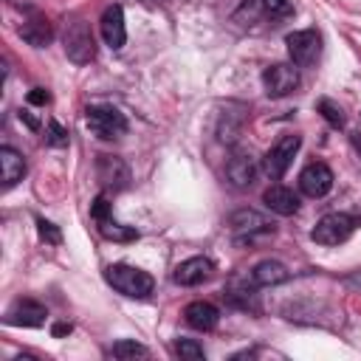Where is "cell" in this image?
Masks as SVG:
<instances>
[{"label": "cell", "instance_id": "d6986e66", "mask_svg": "<svg viewBox=\"0 0 361 361\" xmlns=\"http://www.w3.org/2000/svg\"><path fill=\"white\" fill-rule=\"evenodd\" d=\"M183 319H186V324H189L192 330L209 333V330L217 327V322H220V310H217L212 302H192V305H186Z\"/></svg>", "mask_w": 361, "mask_h": 361}, {"label": "cell", "instance_id": "7c38bea8", "mask_svg": "<svg viewBox=\"0 0 361 361\" xmlns=\"http://www.w3.org/2000/svg\"><path fill=\"white\" fill-rule=\"evenodd\" d=\"M228 228H231L237 237H248V240H251L254 234L271 231L274 223H271L265 214L254 212V209H237L234 214H228Z\"/></svg>", "mask_w": 361, "mask_h": 361}, {"label": "cell", "instance_id": "30bf717a", "mask_svg": "<svg viewBox=\"0 0 361 361\" xmlns=\"http://www.w3.org/2000/svg\"><path fill=\"white\" fill-rule=\"evenodd\" d=\"M245 116H248V107L245 104H226L217 116V141L223 144H234L240 135H243V127H245Z\"/></svg>", "mask_w": 361, "mask_h": 361}, {"label": "cell", "instance_id": "ac0fdd59", "mask_svg": "<svg viewBox=\"0 0 361 361\" xmlns=\"http://www.w3.org/2000/svg\"><path fill=\"white\" fill-rule=\"evenodd\" d=\"M102 37L110 48H121L127 39V25H124V11L121 6H107L102 14Z\"/></svg>", "mask_w": 361, "mask_h": 361}, {"label": "cell", "instance_id": "e0dca14e", "mask_svg": "<svg viewBox=\"0 0 361 361\" xmlns=\"http://www.w3.org/2000/svg\"><path fill=\"white\" fill-rule=\"evenodd\" d=\"M262 203H265L274 214H282V217H288V214H296V212H299V195H296L293 189L282 186V183L268 186V189L262 192Z\"/></svg>", "mask_w": 361, "mask_h": 361}, {"label": "cell", "instance_id": "4fadbf2b", "mask_svg": "<svg viewBox=\"0 0 361 361\" xmlns=\"http://www.w3.org/2000/svg\"><path fill=\"white\" fill-rule=\"evenodd\" d=\"M212 271H214V262H212L209 257H189V259H183L180 265H175L172 279H175L178 285H183V288H192V285L206 282V279L212 276Z\"/></svg>", "mask_w": 361, "mask_h": 361}, {"label": "cell", "instance_id": "6da1fadb", "mask_svg": "<svg viewBox=\"0 0 361 361\" xmlns=\"http://www.w3.org/2000/svg\"><path fill=\"white\" fill-rule=\"evenodd\" d=\"M104 279L124 296L130 299H144L152 293V276L141 268H133V265H124V262H116V265H107L104 271Z\"/></svg>", "mask_w": 361, "mask_h": 361}, {"label": "cell", "instance_id": "44dd1931", "mask_svg": "<svg viewBox=\"0 0 361 361\" xmlns=\"http://www.w3.org/2000/svg\"><path fill=\"white\" fill-rule=\"evenodd\" d=\"M25 175V158L14 149V147H0V178L3 186L11 189L14 183H20Z\"/></svg>", "mask_w": 361, "mask_h": 361}, {"label": "cell", "instance_id": "ba28073f", "mask_svg": "<svg viewBox=\"0 0 361 361\" xmlns=\"http://www.w3.org/2000/svg\"><path fill=\"white\" fill-rule=\"evenodd\" d=\"M257 172H259V164L248 149H234L226 161V180L234 189H248L257 180Z\"/></svg>", "mask_w": 361, "mask_h": 361}, {"label": "cell", "instance_id": "277c9868", "mask_svg": "<svg viewBox=\"0 0 361 361\" xmlns=\"http://www.w3.org/2000/svg\"><path fill=\"white\" fill-rule=\"evenodd\" d=\"M62 45H65V56L76 65H87L96 56V39H93L90 25L85 20L68 23V28L62 34Z\"/></svg>", "mask_w": 361, "mask_h": 361}, {"label": "cell", "instance_id": "cb8c5ba5", "mask_svg": "<svg viewBox=\"0 0 361 361\" xmlns=\"http://www.w3.org/2000/svg\"><path fill=\"white\" fill-rule=\"evenodd\" d=\"M110 355L113 358H144L147 355V347L138 344V341H133V338H121V341H116L110 347Z\"/></svg>", "mask_w": 361, "mask_h": 361}, {"label": "cell", "instance_id": "9a60e30c", "mask_svg": "<svg viewBox=\"0 0 361 361\" xmlns=\"http://www.w3.org/2000/svg\"><path fill=\"white\" fill-rule=\"evenodd\" d=\"M45 319H48L45 305H39L34 299H20L6 313V322L17 324V327H39V324H45Z\"/></svg>", "mask_w": 361, "mask_h": 361}, {"label": "cell", "instance_id": "ffe728a7", "mask_svg": "<svg viewBox=\"0 0 361 361\" xmlns=\"http://www.w3.org/2000/svg\"><path fill=\"white\" fill-rule=\"evenodd\" d=\"M251 279L254 285L259 288H274V285H282L290 279V271L279 262V259H259L254 268H251Z\"/></svg>", "mask_w": 361, "mask_h": 361}, {"label": "cell", "instance_id": "52a82bcc", "mask_svg": "<svg viewBox=\"0 0 361 361\" xmlns=\"http://www.w3.org/2000/svg\"><path fill=\"white\" fill-rule=\"evenodd\" d=\"M262 87L271 99L290 96L299 87V68L293 62H276L262 71Z\"/></svg>", "mask_w": 361, "mask_h": 361}, {"label": "cell", "instance_id": "83f0119b", "mask_svg": "<svg viewBox=\"0 0 361 361\" xmlns=\"http://www.w3.org/2000/svg\"><path fill=\"white\" fill-rule=\"evenodd\" d=\"M37 231H39V237H42L45 243H59V240H62V234H59V228H56L54 223H48V220H42V217H37Z\"/></svg>", "mask_w": 361, "mask_h": 361}, {"label": "cell", "instance_id": "d4e9b609", "mask_svg": "<svg viewBox=\"0 0 361 361\" xmlns=\"http://www.w3.org/2000/svg\"><path fill=\"white\" fill-rule=\"evenodd\" d=\"M259 11H265L271 20H279V17L293 14V3L290 0H259Z\"/></svg>", "mask_w": 361, "mask_h": 361}, {"label": "cell", "instance_id": "8992f818", "mask_svg": "<svg viewBox=\"0 0 361 361\" xmlns=\"http://www.w3.org/2000/svg\"><path fill=\"white\" fill-rule=\"evenodd\" d=\"M285 45H288V54H290V62L296 68H310L316 65L319 54H322V37L319 31L313 28H302V31H293L285 37Z\"/></svg>", "mask_w": 361, "mask_h": 361}, {"label": "cell", "instance_id": "5b68a950", "mask_svg": "<svg viewBox=\"0 0 361 361\" xmlns=\"http://www.w3.org/2000/svg\"><path fill=\"white\" fill-rule=\"evenodd\" d=\"M299 147H302V138H299V135H293V133L282 135V138L265 152V158H262V172H265L271 180H279V178L288 172V166L293 164V155L299 152Z\"/></svg>", "mask_w": 361, "mask_h": 361}, {"label": "cell", "instance_id": "d6a6232c", "mask_svg": "<svg viewBox=\"0 0 361 361\" xmlns=\"http://www.w3.org/2000/svg\"><path fill=\"white\" fill-rule=\"evenodd\" d=\"M65 333H71V324H65V322L54 324V336H65Z\"/></svg>", "mask_w": 361, "mask_h": 361}, {"label": "cell", "instance_id": "3957f363", "mask_svg": "<svg viewBox=\"0 0 361 361\" xmlns=\"http://www.w3.org/2000/svg\"><path fill=\"white\" fill-rule=\"evenodd\" d=\"M85 118H87V130L102 141H116V138H121L127 133V118L116 107H107V104L87 107Z\"/></svg>", "mask_w": 361, "mask_h": 361}, {"label": "cell", "instance_id": "8fae6325", "mask_svg": "<svg viewBox=\"0 0 361 361\" xmlns=\"http://www.w3.org/2000/svg\"><path fill=\"white\" fill-rule=\"evenodd\" d=\"M96 175L102 180V186L104 189H113V192L127 189V183H130V169H127V164L118 155H99Z\"/></svg>", "mask_w": 361, "mask_h": 361}, {"label": "cell", "instance_id": "4316f807", "mask_svg": "<svg viewBox=\"0 0 361 361\" xmlns=\"http://www.w3.org/2000/svg\"><path fill=\"white\" fill-rule=\"evenodd\" d=\"M48 144H54V147H65L68 144V130L59 121H48Z\"/></svg>", "mask_w": 361, "mask_h": 361}, {"label": "cell", "instance_id": "1f68e13d", "mask_svg": "<svg viewBox=\"0 0 361 361\" xmlns=\"http://www.w3.org/2000/svg\"><path fill=\"white\" fill-rule=\"evenodd\" d=\"M20 118H23V121H25V124H28L31 130H37V127H39V121H37V118H34V116H31L28 110H20Z\"/></svg>", "mask_w": 361, "mask_h": 361}, {"label": "cell", "instance_id": "2e32d148", "mask_svg": "<svg viewBox=\"0 0 361 361\" xmlns=\"http://www.w3.org/2000/svg\"><path fill=\"white\" fill-rule=\"evenodd\" d=\"M20 37H23L28 45H34V48H45V45L54 39V25H51V20H48L45 14L31 11V14L23 20V25H20Z\"/></svg>", "mask_w": 361, "mask_h": 361}, {"label": "cell", "instance_id": "f546056e", "mask_svg": "<svg viewBox=\"0 0 361 361\" xmlns=\"http://www.w3.org/2000/svg\"><path fill=\"white\" fill-rule=\"evenodd\" d=\"M344 285H347V288H353V290H361V268L350 271V274L344 276Z\"/></svg>", "mask_w": 361, "mask_h": 361}, {"label": "cell", "instance_id": "5bb4252c", "mask_svg": "<svg viewBox=\"0 0 361 361\" xmlns=\"http://www.w3.org/2000/svg\"><path fill=\"white\" fill-rule=\"evenodd\" d=\"M223 296H226V302H228V305H234V307H240V310L259 313V296H257L254 279H251V285H248V279H243V276L228 279V285H226Z\"/></svg>", "mask_w": 361, "mask_h": 361}, {"label": "cell", "instance_id": "f1b7e54d", "mask_svg": "<svg viewBox=\"0 0 361 361\" xmlns=\"http://www.w3.org/2000/svg\"><path fill=\"white\" fill-rule=\"evenodd\" d=\"M48 102H51V93L45 87H34L28 93V104H48Z\"/></svg>", "mask_w": 361, "mask_h": 361}, {"label": "cell", "instance_id": "484cf974", "mask_svg": "<svg viewBox=\"0 0 361 361\" xmlns=\"http://www.w3.org/2000/svg\"><path fill=\"white\" fill-rule=\"evenodd\" d=\"M175 353H178L180 358H189V361H203V358H206L203 347H200L197 341H192V338H178V341H175Z\"/></svg>", "mask_w": 361, "mask_h": 361}, {"label": "cell", "instance_id": "7402d4cb", "mask_svg": "<svg viewBox=\"0 0 361 361\" xmlns=\"http://www.w3.org/2000/svg\"><path fill=\"white\" fill-rule=\"evenodd\" d=\"M96 226H99L102 237H107V240H116V243H130V240H138V231H135V228L121 226V223H116L113 217L96 220Z\"/></svg>", "mask_w": 361, "mask_h": 361}, {"label": "cell", "instance_id": "603a6c76", "mask_svg": "<svg viewBox=\"0 0 361 361\" xmlns=\"http://www.w3.org/2000/svg\"><path fill=\"white\" fill-rule=\"evenodd\" d=\"M316 110L324 116V121L330 124V127H336V130H341L344 124H347V116H344V110L333 102V99H319V104H316Z\"/></svg>", "mask_w": 361, "mask_h": 361}, {"label": "cell", "instance_id": "4dcf8cb0", "mask_svg": "<svg viewBox=\"0 0 361 361\" xmlns=\"http://www.w3.org/2000/svg\"><path fill=\"white\" fill-rule=\"evenodd\" d=\"M350 144H353V149H355V155L361 158V130H355V133H350Z\"/></svg>", "mask_w": 361, "mask_h": 361}, {"label": "cell", "instance_id": "7a4b0ae2", "mask_svg": "<svg viewBox=\"0 0 361 361\" xmlns=\"http://www.w3.org/2000/svg\"><path fill=\"white\" fill-rule=\"evenodd\" d=\"M355 226H358V223H355L353 214H347V212H330V214H324V217L313 226L310 237H313V243H319V245H341V243H347V240L353 237Z\"/></svg>", "mask_w": 361, "mask_h": 361}, {"label": "cell", "instance_id": "9c48e42d", "mask_svg": "<svg viewBox=\"0 0 361 361\" xmlns=\"http://www.w3.org/2000/svg\"><path fill=\"white\" fill-rule=\"evenodd\" d=\"M299 189H302V195H307V197H324L330 189H333V172H330V166L327 164H322V161H313V164H307L302 172H299Z\"/></svg>", "mask_w": 361, "mask_h": 361}]
</instances>
